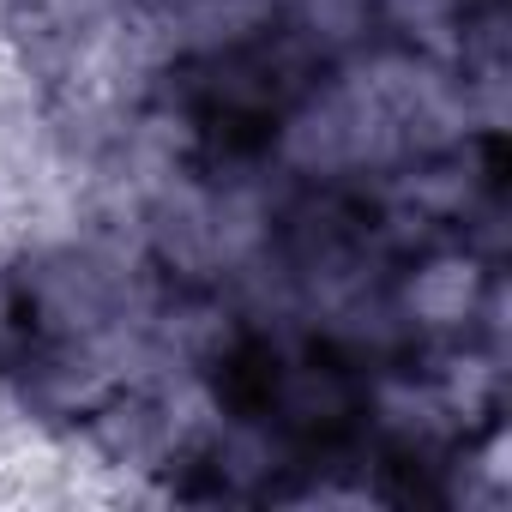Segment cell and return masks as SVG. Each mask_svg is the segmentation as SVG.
I'll return each mask as SVG.
<instances>
[{"label":"cell","instance_id":"cell-1","mask_svg":"<svg viewBox=\"0 0 512 512\" xmlns=\"http://www.w3.org/2000/svg\"><path fill=\"white\" fill-rule=\"evenodd\" d=\"M476 13H482V0H374V37L458 67Z\"/></svg>","mask_w":512,"mask_h":512}]
</instances>
